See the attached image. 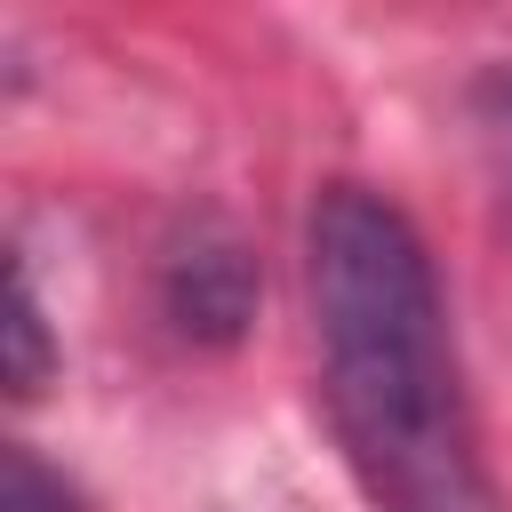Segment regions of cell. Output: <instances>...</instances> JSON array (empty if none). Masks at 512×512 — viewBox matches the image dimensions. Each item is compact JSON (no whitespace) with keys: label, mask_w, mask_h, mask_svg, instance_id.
<instances>
[{"label":"cell","mask_w":512,"mask_h":512,"mask_svg":"<svg viewBox=\"0 0 512 512\" xmlns=\"http://www.w3.org/2000/svg\"><path fill=\"white\" fill-rule=\"evenodd\" d=\"M56 376V344H48V312H40V288L32 272L16 264L8 272V392L16 400H40Z\"/></svg>","instance_id":"3"},{"label":"cell","mask_w":512,"mask_h":512,"mask_svg":"<svg viewBox=\"0 0 512 512\" xmlns=\"http://www.w3.org/2000/svg\"><path fill=\"white\" fill-rule=\"evenodd\" d=\"M0 512H72L64 480L32 456V448H8V488H0Z\"/></svg>","instance_id":"4"},{"label":"cell","mask_w":512,"mask_h":512,"mask_svg":"<svg viewBox=\"0 0 512 512\" xmlns=\"http://www.w3.org/2000/svg\"><path fill=\"white\" fill-rule=\"evenodd\" d=\"M168 312L200 336H232L248 320V256L224 232H192V248L168 256Z\"/></svg>","instance_id":"2"},{"label":"cell","mask_w":512,"mask_h":512,"mask_svg":"<svg viewBox=\"0 0 512 512\" xmlns=\"http://www.w3.org/2000/svg\"><path fill=\"white\" fill-rule=\"evenodd\" d=\"M320 392L376 512H496L480 432L464 408L448 312L416 224L368 192L328 184L304 232Z\"/></svg>","instance_id":"1"}]
</instances>
